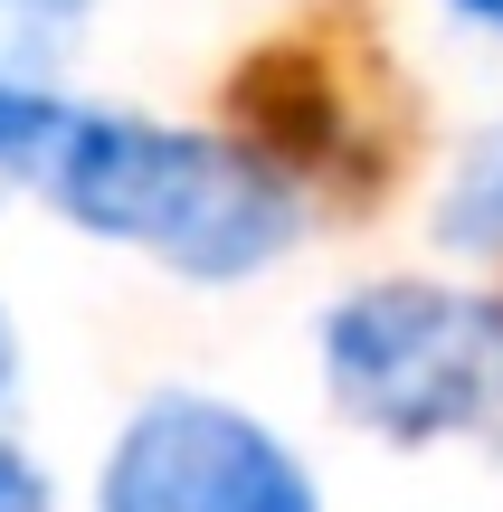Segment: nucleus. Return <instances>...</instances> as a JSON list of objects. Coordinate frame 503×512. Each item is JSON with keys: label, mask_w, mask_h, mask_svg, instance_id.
Segmentation results:
<instances>
[{"label": "nucleus", "mask_w": 503, "mask_h": 512, "mask_svg": "<svg viewBox=\"0 0 503 512\" xmlns=\"http://www.w3.org/2000/svg\"><path fill=\"white\" fill-rule=\"evenodd\" d=\"M437 238L447 247H503V133H485V143L466 152L447 209H437Z\"/></svg>", "instance_id": "4"}, {"label": "nucleus", "mask_w": 503, "mask_h": 512, "mask_svg": "<svg viewBox=\"0 0 503 512\" xmlns=\"http://www.w3.org/2000/svg\"><path fill=\"white\" fill-rule=\"evenodd\" d=\"M342 418L399 446L428 437H503V304L437 285H371L323 323Z\"/></svg>", "instance_id": "2"}, {"label": "nucleus", "mask_w": 503, "mask_h": 512, "mask_svg": "<svg viewBox=\"0 0 503 512\" xmlns=\"http://www.w3.org/2000/svg\"><path fill=\"white\" fill-rule=\"evenodd\" d=\"M0 512H57V494H48V475H38L19 446H0Z\"/></svg>", "instance_id": "6"}, {"label": "nucleus", "mask_w": 503, "mask_h": 512, "mask_svg": "<svg viewBox=\"0 0 503 512\" xmlns=\"http://www.w3.org/2000/svg\"><path fill=\"white\" fill-rule=\"evenodd\" d=\"M0 171L38 181L76 228L143 247L200 285H238V275L276 266L304 228L295 181L266 152L143 124V114H86L10 67H0Z\"/></svg>", "instance_id": "1"}, {"label": "nucleus", "mask_w": 503, "mask_h": 512, "mask_svg": "<svg viewBox=\"0 0 503 512\" xmlns=\"http://www.w3.org/2000/svg\"><path fill=\"white\" fill-rule=\"evenodd\" d=\"M19 380V342H10V313H0V389Z\"/></svg>", "instance_id": "7"}, {"label": "nucleus", "mask_w": 503, "mask_h": 512, "mask_svg": "<svg viewBox=\"0 0 503 512\" xmlns=\"http://www.w3.org/2000/svg\"><path fill=\"white\" fill-rule=\"evenodd\" d=\"M76 10H86V0H0V67H10V57H48L57 38L76 29Z\"/></svg>", "instance_id": "5"}, {"label": "nucleus", "mask_w": 503, "mask_h": 512, "mask_svg": "<svg viewBox=\"0 0 503 512\" xmlns=\"http://www.w3.org/2000/svg\"><path fill=\"white\" fill-rule=\"evenodd\" d=\"M105 512H323L304 465L247 408L162 389L105 456Z\"/></svg>", "instance_id": "3"}, {"label": "nucleus", "mask_w": 503, "mask_h": 512, "mask_svg": "<svg viewBox=\"0 0 503 512\" xmlns=\"http://www.w3.org/2000/svg\"><path fill=\"white\" fill-rule=\"evenodd\" d=\"M466 10H475V19H494V29H503V0H466Z\"/></svg>", "instance_id": "8"}]
</instances>
